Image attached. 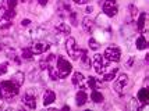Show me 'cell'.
I'll return each mask as SVG.
<instances>
[{
    "label": "cell",
    "mask_w": 149,
    "mask_h": 111,
    "mask_svg": "<svg viewBox=\"0 0 149 111\" xmlns=\"http://www.w3.org/2000/svg\"><path fill=\"white\" fill-rule=\"evenodd\" d=\"M18 93H19V86L17 83H14L11 79L0 82V97H1V100L11 103L14 99L18 96Z\"/></svg>",
    "instance_id": "1"
},
{
    "label": "cell",
    "mask_w": 149,
    "mask_h": 111,
    "mask_svg": "<svg viewBox=\"0 0 149 111\" xmlns=\"http://www.w3.org/2000/svg\"><path fill=\"white\" fill-rule=\"evenodd\" d=\"M92 65H93V70L96 71V74L102 75L103 72H106L110 67V61L104 57L103 54H95L93 59L91 60Z\"/></svg>",
    "instance_id": "2"
},
{
    "label": "cell",
    "mask_w": 149,
    "mask_h": 111,
    "mask_svg": "<svg viewBox=\"0 0 149 111\" xmlns=\"http://www.w3.org/2000/svg\"><path fill=\"white\" fill-rule=\"evenodd\" d=\"M56 63H57L56 68H57V71H58V78L60 79L67 78L72 71V65L70 64V61L60 56V57H56Z\"/></svg>",
    "instance_id": "3"
},
{
    "label": "cell",
    "mask_w": 149,
    "mask_h": 111,
    "mask_svg": "<svg viewBox=\"0 0 149 111\" xmlns=\"http://www.w3.org/2000/svg\"><path fill=\"white\" fill-rule=\"evenodd\" d=\"M128 82H130V78L127 74H120L116 78L114 83H113V90L116 92L117 94L123 96L124 93L127 92V86H128Z\"/></svg>",
    "instance_id": "4"
},
{
    "label": "cell",
    "mask_w": 149,
    "mask_h": 111,
    "mask_svg": "<svg viewBox=\"0 0 149 111\" xmlns=\"http://www.w3.org/2000/svg\"><path fill=\"white\" fill-rule=\"evenodd\" d=\"M65 50H67V54L70 56L71 60H78L81 56V49L78 47L77 40L74 38H68L65 40Z\"/></svg>",
    "instance_id": "5"
},
{
    "label": "cell",
    "mask_w": 149,
    "mask_h": 111,
    "mask_svg": "<svg viewBox=\"0 0 149 111\" xmlns=\"http://www.w3.org/2000/svg\"><path fill=\"white\" fill-rule=\"evenodd\" d=\"M102 10L107 17H114L118 13V6H117L116 0H103V4H102Z\"/></svg>",
    "instance_id": "6"
},
{
    "label": "cell",
    "mask_w": 149,
    "mask_h": 111,
    "mask_svg": "<svg viewBox=\"0 0 149 111\" xmlns=\"http://www.w3.org/2000/svg\"><path fill=\"white\" fill-rule=\"evenodd\" d=\"M103 56L109 60L110 63H118L120 59H121V50H120L118 47H116V46H110V47H107V49L104 50Z\"/></svg>",
    "instance_id": "7"
},
{
    "label": "cell",
    "mask_w": 149,
    "mask_h": 111,
    "mask_svg": "<svg viewBox=\"0 0 149 111\" xmlns=\"http://www.w3.org/2000/svg\"><path fill=\"white\" fill-rule=\"evenodd\" d=\"M72 85L75 86L77 89L85 90V89H86V78H85L81 72H74V74H72Z\"/></svg>",
    "instance_id": "8"
},
{
    "label": "cell",
    "mask_w": 149,
    "mask_h": 111,
    "mask_svg": "<svg viewBox=\"0 0 149 111\" xmlns=\"http://www.w3.org/2000/svg\"><path fill=\"white\" fill-rule=\"evenodd\" d=\"M22 104L25 105L26 108H29V110H35L36 108V97H35V94H32L31 92H26L25 94L22 96Z\"/></svg>",
    "instance_id": "9"
},
{
    "label": "cell",
    "mask_w": 149,
    "mask_h": 111,
    "mask_svg": "<svg viewBox=\"0 0 149 111\" xmlns=\"http://www.w3.org/2000/svg\"><path fill=\"white\" fill-rule=\"evenodd\" d=\"M49 49H50V43H47V42H36L32 47V52L33 54H43Z\"/></svg>",
    "instance_id": "10"
},
{
    "label": "cell",
    "mask_w": 149,
    "mask_h": 111,
    "mask_svg": "<svg viewBox=\"0 0 149 111\" xmlns=\"http://www.w3.org/2000/svg\"><path fill=\"white\" fill-rule=\"evenodd\" d=\"M86 101H88V94H86V92L82 90V89H79L77 92V94H75V104L78 107H82V105L86 104Z\"/></svg>",
    "instance_id": "11"
},
{
    "label": "cell",
    "mask_w": 149,
    "mask_h": 111,
    "mask_svg": "<svg viewBox=\"0 0 149 111\" xmlns=\"http://www.w3.org/2000/svg\"><path fill=\"white\" fill-rule=\"evenodd\" d=\"M81 60V65L84 67L85 70H89L92 67V63H91V59H89V56H88V52L86 50H82L81 49V56H79V59Z\"/></svg>",
    "instance_id": "12"
},
{
    "label": "cell",
    "mask_w": 149,
    "mask_h": 111,
    "mask_svg": "<svg viewBox=\"0 0 149 111\" xmlns=\"http://www.w3.org/2000/svg\"><path fill=\"white\" fill-rule=\"evenodd\" d=\"M117 72H118V68H111V70H107L106 72H103L102 74V81L103 82H110V81H113V79L116 78Z\"/></svg>",
    "instance_id": "13"
},
{
    "label": "cell",
    "mask_w": 149,
    "mask_h": 111,
    "mask_svg": "<svg viewBox=\"0 0 149 111\" xmlns=\"http://www.w3.org/2000/svg\"><path fill=\"white\" fill-rule=\"evenodd\" d=\"M54 100H56V93L53 90H46L45 94H43V105L47 107L52 103H54Z\"/></svg>",
    "instance_id": "14"
},
{
    "label": "cell",
    "mask_w": 149,
    "mask_h": 111,
    "mask_svg": "<svg viewBox=\"0 0 149 111\" xmlns=\"http://www.w3.org/2000/svg\"><path fill=\"white\" fill-rule=\"evenodd\" d=\"M93 26H95V21L89 18V17H85L84 20H82V28H84V31L86 33H91L93 31Z\"/></svg>",
    "instance_id": "15"
},
{
    "label": "cell",
    "mask_w": 149,
    "mask_h": 111,
    "mask_svg": "<svg viewBox=\"0 0 149 111\" xmlns=\"http://www.w3.org/2000/svg\"><path fill=\"white\" fill-rule=\"evenodd\" d=\"M138 101L142 104H148L149 101V90L146 88H142L141 90L138 92Z\"/></svg>",
    "instance_id": "16"
},
{
    "label": "cell",
    "mask_w": 149,
    "mask_h": 111,
    "mask_svg": "<svg viewBox=\"0 0 149 111\" xmlns=\"http://www.w3.org/2000/svg\"><path fill=\"white\" fill-rule=\"evenodd\" d=\"M135 47L138 50H145L146 47H148V40L145 39V36L143 35H139L135 40Z\"/></svg>",
    "instance_id": "17"
},
{
    "label": "cell",
    "mask_w": 149,
    "mask_h": 111,
    "mask_svg": "<svg viewBox=\"0 0 149 111\" xmlns=\"http://www.w3.org/2000/svg\"><path fill=\"white\" fill-rule=\"evenodd\" d=\"M145 20H146V13H141L136 17V28L139 32H143V28H145Z\"/></svg>",
    "instance_id": "18"
},
{
    "label": "cell",
    "mask_w": 149,
    "mask_h": 111,
    "mask_svg": "<svg viewBox=\"0 0 149 111\" xmlns=\"http://www.w3.org/2000/svg\"><path fill=\"white\" fill-rule=\"evenodd\" d=\"M11 81H13L14 83H17V85L21 88V86H22V83H24V81H25V75H24V72H21V71L15 72V74L13 75V78H11Z\"/></svg>",
    "instance_id": "19"
},
{
    "label": "cell",
    "mask_w": 149,
    "mask_h": 111,
    "mask_svg": "<svg viewBox=\"0 0 149 111\" xmlns=\"http://www.w3.org/2000/svg\"><path fill=\"white\" fill-rule=\"evenodd\" d=\"M91 100L93 101V103H97V104H99V103H102V101L104 100V97H103V94L97 90V89H93L92 93H91Z\"/></svg>",
    "instance_id": "20"
},
{
    "label": "cell",
    "mask_w": 149,
    "mask_h": 111,
    "mask_svg": "<svg viewBox=\"0 0 149 111\" xmlns=\"http://www.w3.org/2000/svg\"><path fill=\"white\" fill-rule=\"evenodd\" d=\"M46 70H47V74H49V78L52 79V81H57V79H60L58 78V71H57L56 67H53L52 64H49Z\"/></svg>",
    "instance_id": "21"
},
{
    "label": "cell",
    "mask_w": 149,
    "mask_h": 111,
    "mask_svg": "<svg viewBox=\"0 0 149 111\" xmlns=\"http://www.w3.org/2000/svg\"><path fill=\"white\" fill-rule=\"evenodd\" d=\"M56 31L58 33H63V35H68V33L71 32V28L70 25H67L65 22H60L57 26H56Z\"/></svg>",
    "instance_id": "22"
},
{
    "label": "cell",
    "mask_w": 149,
    "mask_h": 111,
    "mask_svg": "<svg viewBox=\"0 0 149 111\" xmlns=\"http://www.w3.org/2000/svg\"><path fill=\"white\" fill-rule=\"evenodd\" d=\"M100 86V83L96 81V78H93V77H89V78H86V88H89V89H97Z\"/></svg>",
    "instance_id": "23"
},
{
    "label": "cell",
    "mask_w": 149,
    "mask_h": 111,
    "mask_svg": "<svg viewBox=\"0 0 149 111\" xmlns=\"http://www.w3.org/2000/svg\"><path fill=\"white\" fill-rule=\"evenodd\" d=\"M33 52L32 49H29V47H26V49H22V52H21V57L24 60H32L33 59Z\"/></svg>",
    "instance_id": "24"
},
{
    "label": "cell",
    "mask_w": 149,
    "mask_h": 111,
    "mask_svg": "<svg viewBox=\"0 0 149 111\" xmlns=\"http://www.w3.org/2000/svg\"><path fill=\"white\" fill-rule=\"evenodd\" d=\"M88 45H89V49H91V50H99V47H100V43H99L95 38H91L89 42H88Z\"/></svg>",
    "instance_id": "25"
},
{
    "label": "cell",
    "mask_w": 149,
    "mask_h": 111,
    "mask_svg": "<svg viewBox=\"0 0 149 111\" xmlns=\"http://www.w3.org/2000/svg\"><path fill=\"white\" fill-rule=\"evenodd\" d=\"M128 10H130V15H131V18H132V21H135L136 17H138V8H136L134 4H130V6H128Z\"/></svg>",
    "instance_id": "26"
},
{
    "label": "cell",
    "mask_w": 149,
    "mask_h": 111,
    "mask_svg": "<svg viewBox=\"0 0 149 111\" xmlns=\"http://www.w3.org/2000/svg\"><path fill=\"white\" fill-rule=\"evenodd\" d=\"M7 71H8V63H1L0 64V77L4 75Z\"/></svg>",
    "instance_id": "27"
},
{
    "label": "cell",
    "mask_w": 149,
    "mask_h": 111,
    "mask_svg": "<svg viewBox=\"0 0 149 111\" xmlns=\"http://www.w3.org/2000/svg\"><path fill=\"white\" fill-rule=\"evenodd\" d=\"M17 3H18V0H7V8L8 10H15Z\"/></svg>",
    "instance_id": "28"
},
{
    "label": "cell",
    "mask_w": 149,
    "mask_h": 111,
    "mask_svg": "<svg viewBox=\"0 0 149 111\" xmlns=\"http://www.w3.org/2000/svg\"><path fill=\"white\" fill-rule=\"evenodd\" d=\"M70 20H71V24L74 26L78 25V21H77V14L75 13H70Z\"/></svg>",
    "instance_id": "29"
},
{
    "label": "cell",
    "mask_w": 149,
    "mask_h": 111,
    "mask_svg": "<svg viewBox=\"0 0 149 111\" xmlns=\"http://www.w3.org/2000/svg\"><path fill=\"white\" fill-rule=\"evenodd\" d=\"M134 61H135V59H134V57H130V59L125 61V67H127V68H131L132 64H134Z\"/></svg>",
    "instance_id": "30"
},
{
    "label": "cell",
    "mask_w": 149,
    "mask_h": 111,
    "mask_svg": "<svg viewBox=\"0 0 149 111\" xmlns=\"http://www.w3.org/2000/svg\"><path fill=\"white\" fill-rule=\"evenodd\" d=\"M6 7H0V20H3L4 18V14H6Z\"/></svg>",
    "instance_id": "31"
},
{
    "label": "cell",
    "mask_w": 149,
    "mask_h": 111,
    "mask_svg": "<svg viewBox=\"0 0 149 111\" xmlns=\"http://www.w3.org/2000/svg\"><path fill=\"white\" fill-rule=\"evenodd\" d=\"M72 1H74L75 4H81V6H82V4H86L89 0H72Z\"/></svg>",
    "instance_id": "32"
},
{
    "label": "cell",
    "mask_w": 149,
    "mask_h": 111,
    "mask_svg": "<svg viewBox=\"0 0 149 111\" xmlns=\"http://www.w3.org/2000/svg\"><path fill=\"white\" fill-rule=\"evenodd\" d=\"M29 24H31V20H28V18H25V20L21 21V25H22V26H28Z\"/></svg>",
    "instance_id": "33"
},
{
    "label": "cell",
    "mask_w": 149,
    "mask_h": 111,
    "mask_svg": "<svg viewBox=\"0 0 149 111\" xmlns=\"http://www.w3.org/2000/svg\"><path fill=\"white\" fill-rule=\"evenodd\" d=\"M47 1H49V0H38V3L40 4V6H46V4H47Z\"/></svg>",
    "instance_id": "34"
},
{
    "label": "cell",
    "mask_w": 149,
    "mask_h": 111,
    "mask_svg": "<svg viewBox=\"0 0 149 111\" xmlns=\"http://www.w3.org/2000/svg\"><path fill=\"white\" fill-rule=\"evenodd\" d=\"M86 13H92V7H88V8H86Z\"/></svg>",
    "instance_id": "35"
},
{
    "label": "cell",
    "mask_w": 149,
    "mask_h": 111,
    "mask_svg": "<svg viewBox=\"0 0 149 111\" xmlns=\"http://www.w3.org/2000/svg\"><path fill=\"white\" fill-rule=\"evenodd\" d=\"M21 1H22V3H26V1H28V0H21Z\"/></svg>",
    "instance_id": "36"
},
{
    "label": "cell",
    "mask_w": 149,
    "mask_h": 111,
    "mask_svg": "<svg viewBox=\"0 0 149 111\" xmlns=\"http://www.w3.org/2000/svg\"><path fill=\"white\" fill-rule=\"evenodd\" d=\"M0 50H1V46H0Z\"/></svg>",
    "instance_id": "37"
},
{
    "label": "cell",
    "mask_w": 149,
    "mask_h": 111,
    "mask_svg": "<svg viewBox=\"0 0 149 111\" xmlns=\"http://www.w3.org/2000/svg\"><path fill=\"white\" fill-rule=\"evenodd\" d=\"M0 108H1V104H0Z\"/></svg>",
    "instance_id": "38"
},
{
    "label": "cell",
    "mask_w": 149,
    "mask_h": 111,
    "mask_svg": "<svg viewBox=\"0 0 149 111\" xmlns=\"http://www.w3.org/2000/svg\"><path fill=\"white\" fill-rule=\"evenodd\" d=\"M102 1H103V0H102Z\"/></svg>",
    "instance_id": "39"
}]
</instances>
